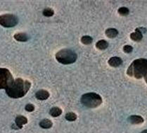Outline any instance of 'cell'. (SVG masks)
Segmentation results:
<instances>
[{
    "label": "cell",
    "instance_id": "obj_21",
    "mask_svg": "<svg viewBox=\"0 0 147 133\" xmlns=\"http://www.w3.org/2000/svg\"><path fill=\"white\" fill-rule=\"evenodd\" d=\"M25 109H26L27 111L32 112L33 111H35V106L32 104H28L26 106V107H25Z\"/></svg>",
    "mask_w": 147,
    "mask_h": 133
},
{
    "label": "cell",
    "instance_id": "obj_9",
    "mask_svg": "<svg viewBox=\"0 0 147 133\" xmlns=\"http://www.w3.org/2000/svg\"><path fill=\"white\" fill-rule=\"evenodd\" d=\"M108 63H109V64L111 66L115 68V67H118L123 64V60H122L120 57L114 56V57H111L109 59Z\"/></svg>",
    "mask_w": 147,
    "mask_h": 133
},
{
    "label": "cell",
    "instance_id": "obj_13",
    "mask_svg": "<svg viewBox=\"0 0 147 133\" xmlns=\"http://www.w3.org/2000/svg\"><path fill=\"white\" fill-rule=\"evenodd\" d=\"M105 33L109 38H115L118 35V31L115 28H109L106 30Z\"/></svg>",
    "mask_w": 147,
    "mask_h": 133
},
{
    "label": "cell",
    "instance_id": "obj_12",
    "mask_svg": "<svg viewBox=\"0 0 147 133\" xmlns=\"http://www.w3.org/2000/svg\"><path fill=\"white\" fill-rule=\"evenodd\" d=\"M14 39L18 42H26L28 41L29 37L26 33L24 32H18L14 35Z\"/></svg>",
    "mask_w": 147,
    "mask_h": 133
},
{
    "label": "cell",
    "instance_id": "obj_7",
    "mask_svg": "<svg viewBox=\"0 0 147 133\" xmlns=\"http://www.w3.org/2000/svg\"><path fill=\"white\" fill-rule=\"evenodd\" d=\"M28 123V119L27 118H26L23 115H18V116L16 118L15 120V123H16V127L13 128V129L18 130V129H21L23 128V125L26 124Z\"/></svg>",
    "mask_w": 147,
    "mask_h": 133
},
{
    "label": "cell",
    "instance_id": "obj_18",
    "mask_svg": "<svg viewBox=\"0 0 147 133\" xmlns=\"http://www.w3.org/2000/svg\"><path fill=\"white\" fill-rule=\"evenodd\" d=\"M65 119L67 120H68V121H75L76 119H77V115H76L75 113H73V112H70V113H68L65 115Z\"/></svg>",
    "mask_w": 147,
    "mask_h": 133
},
{
    "label": "cell",
    "instance_id": "obj_15",
    "mask_svg": "<svg viewBox=\"0 0 147 133\" xmlns=\"http://www.w3.org/2000/svg\"><path fill=\"white\" fill-rule=\"evenodd\" d=\"M96 47L98 49L104 50L108 48V47H109V43H108V42L106 41V40H101L96 42Z\"/></svg>",
    "mask_w": 147,
    "mask_h": 133
},
{
    "label": "cell",
    "instance_id": "obj_11",
    "mask_svg": "<svg viewBox=\"0 0 147 133\" xmlns=\"http://www.w3.org/2000/svg\"><path fill=\"white\" fill-rule=\"evenodd\" d=\"M128 121L134 125H138L144 123V118L140 115H132L128 118Z\"/></svg>",
    "mask_w": 147,
    "mask_h": 133
},
{
    "label": "cell",
    "instance_id": "obj_17",
    "mask_svg": "<svg viewBox=\"0 0 147 133\" xmlns=\"http://www.w3.org/2000/svg\"><path fill=\"white\" fill-rule=\"evenodd\" d=\"M92 41H93L92 37L88 35L83 36V37H82V38H81V42H82V43L84 44V45H90V44H92Z\"/></svg>",
    "mask_w": 147,
    "mask_h": 133
},
{
    "label": "cell",
    "instance_id": "obj_23",
    "mask_svg": "<svg viewBox=\"0 0 147 133\" xmlns=\"http://www.w3.org/2000/svg\"><path fill=\"white\" fill-rule=\"evenodd\" d=\"M144 79H145V81H146V84H147V74H146V76H145L144 77Z\"/></svg>",
    "mask_w": 147,
    "mask_h": 133
},
{
    "label": "cell",
    "instance_id": "obj_20",
    "mask_svg": "<svg viewBox=\"0 0 147 133\" xmlns=\"http://www.w3.org/2000/svg\"><path fill=\"white\" fill-rule=\"evenodd\" d=\"M118 14L121 16H127L129 14V9L126 7H120L118 9Z\"/></svg>",
    "mask_w": 147,
    "mask_h": 133
},
{
    "label": "cell",
    "instance_id": "obj_4",
    "mask_svg": "<svg viewBox=\"0 0 147 133\" xmlns=\"http://www.w3.org/2000/svg\"><path fill=\"white\" fill-rule=\"evenodd\" d=\"M81 103L86 107L94 109L101 105L102 103V98L98 94L89 92L81 97Z\"/></svg>",
    "mask_w": 147,
    "mask_h": 133
},
{
    "label": "cell",
    "instance_id": "obj_2",
    "mask_svg": "<svg viewBox=\"0 0 147 133\" xmlns=\"http://www.w3.org/2000/svg\"><path fill=\"white\" fill-rule=\"evenodd\" d=\"M127 74L136 79L144 77L147 74V59H138L134 60L128 68Z\"/></svg>",
    "mask_w": 147,
    "mask_h": 133
},
{
    "label": "cell",
    "instance_id": "obj_5",
    "mask_svg": "<svg viewBox=\"0 0 147 133\" xmlns=\"http://www.w3.org/2000/svg\"><path fill=\"white\" fill-rule=\"evenodd\" d=\"M14 80L11 72L7 68H0V90L7 89L13 82Z\"/></svg>",
    "mask_w": 147,
    "mask_h": 133
},
{
    "label": "cell",
    "instance_id": "obj_19",
    "mask_svg": "<svg viewBox=\"0 0 147 133\" xmlns=\"http://www.w3.org/2000/svg\"><path fill=\"white\" fill-rule=\"evenodd\" d=\"M42 14H43V15L45 16L50 17V16H52L54 15V11L52 10V9H50V8H46V9H44Z\"/></svg>",
    "mask_w": 147,
    "mask_h": 133
},
{
    "label": "cell",
    "instance_id": "obj_10",
    "mask_svg": "<svg viewBox=\"0 0 147 133\" xmlns=\"http://www.w3.org/2000/svg\"><path fill=\"white\" fill-rule=\"evenodd\" d=\"M35 97L39 100H47L49 97V93L45 90H40L36 92Z\"/></svg>",
    "mask_w": 147,
    "mask_h": 133
},
{
    "label": "cell",
    "instance_id": "obj_8",
    "mask_svg": "<svg viewBox=\"0 0 147 133\" xmlns=\"http://www.w3.org/2000/svg\"><path fill=\"white\" fill-rule=\"evenodd\" d=\"M130 38L134 42H140L143 38V35L141 31L140 28H137L135 32H132L130 35Z\"/></svg>",
    "mask_w": 147,
    "mask_h": 133
},
{
    "label": "cell",
    "instance_id": "obj_14",
    "mask_svg": "<svg viewBox=\"0 0 147 133\" xmlns=\"http://www.w3.org/2000/svg\"><path fill=\"white\" fill-rule=\"evenodd\" d=\"M53 126L52 122L49 119H44L40 122V126L44 129H49Z\"/></svg>",
    "mask_w": 147,
    "mask_h": 133
},
{
    "label": "cell",
    "instance_id": "obj_24",
    "mask_svg": "<svg viewBox=\"0 0 147 133\" xmlns=\"http://www.w3.org/2000/svg\"><path fill=\"white\" fill-rule=\"evenodd\" d=\"M141 133H147V130H143Z\"/></svg>",
    "mask_w": 147,
    "mask_h": 133
},
{
    "label": "cell",
    "instance_id": "obj_3",
    "mask_svg": "<svg viewBox=\"0 0 147 133\" xmlns=\"http://www.w3.org/2000/svg\"><path fill=\"white\" fill-rule=\"evenodd\" d=\"M56 59L59 63L68 65L75 63L78 59L77 54L73 50L63 49L58 51L56 54Z\"/></svg>",
    "mask_w": 147,
    "mask_h": 133
},
{
    "label": "cell",
    "instance_id": "obj_16",
    "mask_svg": "<svg viewBox=\"0 0 147 133\" xmlns=\"http://www.w3.org/2000/svg\"><path fill=\"white\" fill-rule=\"evenodd\" d=\"M62 110L59 107H53L50 109L49 114L52 117H59L61 115Z\"/></svg>",
    "mask_w": 147,
    "mask_h": 133
},
{
    "label": "cell",
    "instance_id": "obj_1",
    "mask_svg": "<svg viewBox=\"0 0 147 133\" xmlns=\"http://www.w3.org/2000/svg\"><path fill=\"white\" fill-rule=\"evenodd\" d=\"M31 87L30 81L24 80L21 78H17L11 86L6 89V93L9 97L18 99L24 97L29 91Z\"/></svg>",
    "mask_w": 147,
    "mask_h": 133
},
{
    "label": "cell",
    "instance_id": "obj_22",
    "mask_svg": "<svg viewBox=\"0 0 147 133\" xmlns=\"http://www.w3.org/2000/svg\"><path fill=\"white\" fill-rule=\"evenodd\" d=\"M132 50H133V47H132V46H130V45H125V46H124V47H123V51H124V52L127 53V54L132 52Z\"/></svg>",
    "mask_w": 147,
    "mask_h": 133
},
{
    "label": "cell",
    "instance_id": "obj_6",
    "mask_svg": "<svg viewBox=\"0 0 147 133\" xmlns=\"http://www.w3.org/2000/svg\"><path fill=\"white\" fill-rule=\"evenodd\" d=\"M18 23V18L13 14H7L0 16V25L4 28H12Z\"/></svg>",
    "mask_w": 147,
    "mask_h": 133
}]
</instances>
